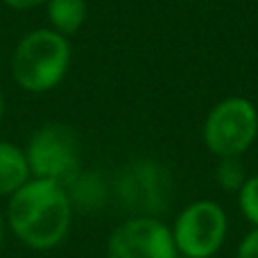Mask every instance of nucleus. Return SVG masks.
Masks as SVG:
<instances>
[{
	"instance_id": "13",
	"label": "nucleus",
	"mask_w": 258,
	"mask_h": 258,
	"mask_svg": "<svg viewBox=\"0 0 258 258\" xmlns=\"http://www.w3.org/2000/svg\"><path fill=\"white\" fill-rule=\"evenodd\" d=\"M238 258H258V229L249 233L238 247Z\"/></svg>"
},
{
	"instance_id": "5",
	"label": "nucleus",
	"mask_w": 258,
	"mask_h": 258,
	"mask_svg": "<svg viewBox=\"0 0 258 258\" xmlns=\"http://www.w3.org/2000/svg\"><path fill=\"white\" fill-rule=\"evenodd\" d=\"M177 251L190 258H211L227 238V215L215 202H192L179 213L172 229Z\"/></svg>"
},
{
	"instance_id": "1",
	"label": "nucleus",
	"mask_w": 258,
	"mask_h": 258,
	"mask_svg": "<svg viewBox=\"0 0 258 258\" xmlns=\"http://www.w3.org/2000/svg\"><path fill=\"white\" fill-rule=\"evenodd\" d=\"M73 202L66 186L32 177L7 202V227L30 249H52L68 236Z\"/></svg>"
},
{
	"instance_id": "17",
	"label": "nucleus",
	"mask_w": 258,
	"mask_h": 258,
	"mask_svg": "<svg viewBox=\"0 0 258 258\" xmlns=\"http://www.w3.org/2000/svg\"><path fill=\"white\" fill-rule=\"evenodd\" d=\"M181 258H190V256H181Z\"/></svg>"
},
{
	"instance_id": "2",
	"label": "nucleus",
	"mask_w": 258,
	"mask_h": 258,
	"mask_svg": "<svg viewBox=\"0 0 258 258\" xmlns=\"http://www.w3.org/2000/svg\"><path fill=\"white\" fill-rule=\"evenodd\" d=\"M71 68V43L54 30L25 34L12 54V77L27 93H48Z\"/></svg>"
},
{
	"instance_id": "11",
	"label": "nucleus",
	"mask_w": 258,
	"mask_h": 258,
	"mask_svg": "<svg viewBox=\"0 0 258 258\" xmlns=\"http://www.w3.org/2000/svg\"><path fill=\"white\" fill-rule=\"evenodd\" d=\"M215 179L218 183L224 188V190H240L242 183L247 181L245 177V168L240 165V161L236 159H222L215 170Z\"/></svg>"
},
{
	"instance_id": "9",
	"label": "nucleus",
	"mask_w": 258,
	"mask_h": 258,
	"mask_svg": "<svg viewBox=\"0 0 258 258\" xmlns=\"http://www.w3.org/2000/svg\"><path fill=\"white\" fill-rule=\"evenodd\" d=\"M50 30L63 36H71L86 21V0H48L45 3Z\"/></svg>"
},
{
	"instance_id": "10",
	"label": "nucleus",
	"mask_w": 258,
	"mask_h": 258,
	"mask_svg": "<svg viewBox=\"0 0 258 258\" xmlns=\"http://www.w3.org/2000/svg\"><path fill=\"white\" fill-rule=\"evenodd\" d=\"M66 190L73 204H80L84 209H95V206H102L104 202L102 179L95 174H77L66 186Z\"/></svg>"
},
{
	"instance_id": "16",
	"label": "nucleus",
	"mask_w": 258,
	"mask_h": 258,
	"mask_svg": "<svg viewBox=\"0 0 258 258\" xmlns=\"http://www.w3.org/2000/svg\"><path fill=\"white\" fill-rule=\"evenodd\" d=\"M3 116H5V95L3 89H0V122H3Z\"/></svg>"
},
{
	"instance_id": "4",
	"label": "nucleus",
	"mask_w": 258,
	"mask_h": 258,
	"mask_svg": "<svg viewBox=\"0 0 258 258\" xmlns=\"http://www.w3.org/2000/svg\"><path fill=\"white\" fill-rule=\"evenodd\" d=\"M258 136V111L245 98L222 100L211 109L204 122V141L220 159L245 154Z\"/></svg>"
},
{
	"instance_id": "14",
	"label": "nucleus",
	"mask_w": 258,
	"mask_h": 258,
	"mask_svg": "<svg viewBox=\"0 0 258 258\" xmlns=\"http://www.w3.org/2000/svg\"><path fill=\"white\" fill-rule=\"evenodd\" d=\"M7 7L12 9H18V12H25V9H34L39 5H45L48 0H3Z\"/></svg>"
},
{
	"instance_id": "15",
	"label": "nucleus",
	"mask_w": 258,
	"mask_h": 258,
	"mask_svg": "<svg viewBox=\"0 0 258 258\" xmlns=\"http://www.w3.org/2000/svg\"><path fill=\"white\" fill-rule=\"evenodd\" d=\"M5 231H7V220H5L3 211H0V247H3V242H5Z\"/></svg>"
},
{
	"instance_id": "3",
	"label": "nucleus",
	"mask_w": 258,
	"mask_h": 258,
	"mask_svg": "<svg viewBox=\"0 0 258 258\" xmlns=\"http://www.w3.org/2000/svg\"><path fill=\"white\" fill-rule=\"evenodd\" d=\"M25 159L32 177L68 186L80 174V138L71 127L50 122L30 138Z\"/></svg>"
},
{
	"instance_id": "7",
	"label": "nucleus",
	"mask_w": 258,
	"mask_h": 258,
	"mask_svg": "<svg viewBox=\"0 0 258 258\" xmlns=\"http://www.w3.org/2000/svg\"><path fill=\"white\" fill-rule=\"evenodd\" d=\"M170 188H172V179L159 163L138 161L129 165V170L122 174L120 200L129 211L156 218V213H161L168 204Z\"/></svg>"
},
{
	"instance_id": "12",
	"label": "nucleus",
	"mask_w": 258,
	"mask_h": 258,
	"mask_svg": "<svg viewBox=\"0 0 258 258\" xmlns=\"http://www.w3.org/2000/svg\"><path fill=\"white\" fill-rule=\"evenodd\" d=\"M240 209L245 218L258 229V174L249 177L240 188Z\"/></svg>"
},
{
	"instance_id": "6",
	"label": "nucleus",
	"mask_w": 258,
	"mask_h": 258,
	"mask_svg": "<svg viewBox=\"0 0 258 258\" xmlns=\"http://www.w3.org/2000/svg\"><path fill=\"white\" fill-rule=\"evenodd\" d=\"M107 258H177V245L161 220L136 215L111 233Z\"/></svg>"
},
{
	"instance_id": "8",
	"label": "nucleus",
	"mask_w": 258,
	"mask_h": 258,
	"mask_svg": "<svg viewBox=\"0 0 258 258\" xmlns=\"http://www.w3.org/2000/svg\"><path fill=\"white\" fill-rule=\"evenodd\" d=\"M30 165L25 150L9 141H0V197H9L25 181H30Z\"/></svg>"
}]
</instances>
